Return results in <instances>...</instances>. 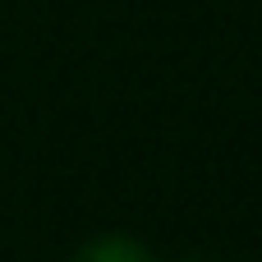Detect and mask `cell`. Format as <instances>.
Listing matches in <instances>:
<instances>
[{"label":"cell","mask_w":262,"mask_h":262,"mask_svg":"<svg viewBox=\"0 0 262 262\" xmlns=\"http://www.w3.org/2000/svg\"><path fill=\"white\" fill-rule=\"evenodd\" d=\"M64 262H157V258H152V249H147L143 239L115 230V235H92V239H83Z\"/></svg>","instance_id":"6da1fadb"},{"label":"cell","mask_w":262,"mask_h":262,"mask_svg":"<svg viewBox=\"0 0 262 262\" xmlns=\"http://www.w3.org/2000/svg\"><path fill=\"white\" fill-rule=\"evenodd\" d=\"M180 262H216V258H207V253H193V258H180Z\"/></svg>","instance_id":"7a4b0ae2"}]
</instances>
